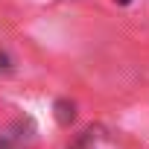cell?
Instances as JSON below:
<instances>
[{
    "label": "cell",
    "instance_id": "cell-1",
    "mask_svg": "<svg viewBox=\"0 0 149 149\" xmlns=\"http://www.w3.org/2000/svg\"><path fill=\"white\" fill-rule=\"evenodd\" d=\"M56 108H58V120H61V123H67V117L73 120V114H67V102H58Z\"/></svg>",
    "mask_w": 149,
    "mask_h": 149
},
{
    "label": "cell",
    "instance_id": "cell-2",
    "mask_svg": "<svg viewBox=\"0 0 149 149\" xmlns=\"http://www.w3.org/2000/svg\"><path fill=\"white\" fill-rule=\"evenodd\" d=\"M117 3H123V6H126V3H132V0H117Z\"/></svg>",
    "mask_w": 149,
    "mask_h": 149
}]
</instances>
